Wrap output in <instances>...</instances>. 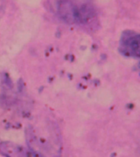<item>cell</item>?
Returning <instances> with one entry per match:
<instances>
[{"label":"cell","mask_w":140,"mask_h":157,"mask_svg":"<svg viewBox=\"0 0 140 157\" xmlns=\"http://www.w3.org/2000/svg\"><path fill=\"white\" fill-rule=\"evenodd\" d=\"M119 52L126 57L140 58V33L132 30L124 31L120 40Z\"/></svg>","instance_id":"6da1fadb"},{"label":"cell","mask_w":140,"mask_h":157,"mask_svg":"<svg viewBox=\"0 0 140 157\" xmlns=\"http://www.w3.org/2000/svg\"><path fill=\"white\" fill-rule=\"evenodd\" d=\"M138 72H139V74H140V62H139V64H138Z\"/></svg>","instance_id":"7a4b0ae2"}]
</instances>
